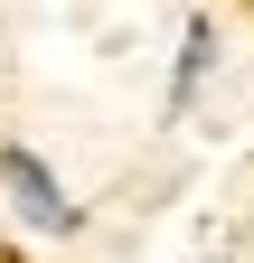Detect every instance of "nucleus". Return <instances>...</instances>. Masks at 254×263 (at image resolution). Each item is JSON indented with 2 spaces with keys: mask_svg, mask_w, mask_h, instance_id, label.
Instances as JSON below:
<instances>
[{
  "mask_svg": "<svg viewBox=\"0 0 254 263\" xmlns=\"http://www.w3.org/2000/svg\"><path fill=\"white\" fill-rule=\"evenodd\" d=\"M0 188H10L19 226H38V235H76V226H85V207L66 197V179H57L28 141H10V151H0Z\"/></svg>",
  "mask_w": 254,
  "mask_h": 263,
  "instance_id": "obj_1",
  "label": "nucleus"
},
{
  "mask_svg": "<svg viewBox=\"0 0 254 263\" xmlns=\"http://www.w3.org/2000/svg\"><path fill=\"white\" fill-rule=\"evenodd\" d=\"M207 66H216V28L198 19V28H188V47H179V66H170V113H188V94L207 85Z\"/></svg>",
  "mask_w": 254,
  "mask_h": 263,
  "instance_id": "obj_2",
  "label": "nucleus"
}]
</instances>
